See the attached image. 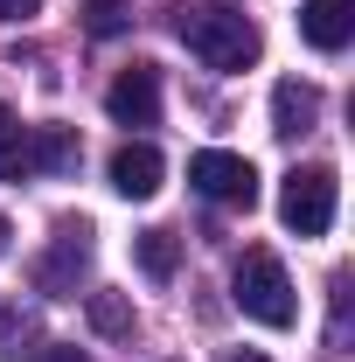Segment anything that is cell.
<instances>
[{"label":"cell","instance_id":"cell-1","mask_svg":"<svg viewBox=\"0 0 355 362\" xmlns=\"http://www.w3.org/2000/svg\"><path fill=\"white\" fill-rule=\"evenodd\" d=\"M175 35H181V49H188L195 63H209V70H251V63L265 56L258 21L237 14V7H181Z\"/></svg>","mask_w":355,"mask_h":362},{"label":"cell","instance_id":"cell-2","mask_svg":"<svg viewBox=\"0 0 355 362\" xmlns=\"http://www.w3.org/2000/svg\"><path fill=\"white\" fill-rule=\"evenodd\" d=\"M230 300L258 320V327H293V314H300L293 279H286V265H279L272 251H244V258H237V272H230Z\"/></svg>","mask_w":355,"mask_h":362},{"label":"cell","instance_id":"cell-3","mask_svg":"<svg viewBox=\"0 0 355 362\" xmlns=\"http://www.w3.org/2000/svg\"><path fill=\"white\" fill-rule=\"evenodd\" d=\"M334 168H293L286 188H279V223L293 230V237H327L334 223Z\"/></svg>","mask_w":355,"mask_h":362},{"label":"cell","instance_id":"cell-4","mask_svg":"<svg viewBox=\"0 0 355 362\" xmlns=\"http://www.w3.org/2000/svg\"><path fill=\"white\" fill-rule=\"evenodd\" d=\"M188 188L209 195V202H230V209H251L258 202V168L244 153H223V146H202L188 160Z\"/></svg>","mask_w":355,"mask_h":362},{"label":"cell","instance_id":"cell-5","mask_svg":"<svg viewBox=\"0 0 355 362\" xmlns=\"http://www.w3.org/2000/svg\"><path fill=\"white\" fill-rule=\"evenodd\" d=\"M84 272H91V223H63L56 244L42 251V265H35V286H42L49 300H70Z\"/></svg>","mask_w":355,"mask_h":362},{"label":"cell","instance_id":"cell-6","mask_svg":"<svg viewBox=\"0 0 355 362\" xmlns=\"http://www.w3.org/2000/svg\"><path fill=\"white\" fill-rule=\"evenodd\" d=\"M105 112H112L119 126H161V70H153V63L119 70L112 90H105Z\"/></svg>","mask_w":355,"mask_h":362},{"label":"cell","instance_id":"cell-7","mask_svg":"<svg viewBox=\"0 0 355 362\" xmlns=\"http://www.w3.org/2000/svg\"><path fill=\"white\" fill-rule=\"evenodd\" d=\"M161 175H168V160H161V146H146V139H133V146L112 153V188H119L126 202L161 195Z\"/></svg>","mask_w":355,"mask_h":362},{"label":"cell","instance_id":"cell-8","mask_svg":"<svg viewBox=\"0 0 355 362\" xmlns=\"http://www.w3.org/2000/svg\"><path fill=\"white\" fill-rule=\"evenodd\" d=\"M300 35H307L320 56L349 49V35H355V0H307V7H300Z\"/></svg>","mask_w":355,"mask_h":362},{"label":"cell","instance_id":"cell-9","mask_svg":"<svg viewBox=\"0 0 355 362\" xmlns=\"http://www.w3.org/2000/svg\"><path fill=\"white\" fill-rule=\"evenodd\" d=\"M313 119H320V90H313V84L286 77V84L272 90V133H279V139H300V133H313Z\"/></svg>","mask_w":355,"mask_h":362},{"label":"cell","instance_id":"cell-10","mask_svg":"<svg viewBox=\"0 0 355 362\" xmlns=\"http://www.w3.org/2000/svg\"><path fill=\"white\" fill-rule=\"evenodd\" d=\"M28 160H35V175H70L84 160V146H77L70 126H42V133L28 139Z\"/></svg>","mask_w":355,"mask_h":362},{"label":"cell","instance_id":"cell-11","mask_svg":"<svg viewBox=\"0 0 355 362\" xmlns=\"http://www.w3.org/2000/svg\"><path fill=\"white\" fill-rule=\"evenodd\" d=\"M139 272L146 279H175V265H181V244H175V230H139Z\"/></svg>","mask_w":355,"mask_h":362},{"label":"cell","instance_id":"cell-12","mask_svg":"<svg viewBox=\"0 0 355 362\" xmlns=\"http://www.w3.org/2000/svg\"><path fill=\"white\" fill-rule=\"evenodd\" d=\"M91 327L98 334H133V300L126 293H91Z\"/></svg>","mask_w":355,"mask_h":362},{"label":"cell","instance_id":"cell-13","mask_svg":"<svg viewBox=\"0 0 355 362\" xmlns=\"http://www.w3.org/2000/svg\"><path fill=\"white\" fill-rule=\"evenodd\" d=\"M28 341H35V320L21 314V300H7L0 307V356H21Z\"/></svg>","mask_w":355,"mask_h":362},{"label":"cell","instance_id":"cell-14","mask_svg":"<svg viewBox=\"0 0 355 362\" xmlns=\"http://www.w3.org/2000/svg\"><path fill=\"white\" fill-rule=\"evenodd\" d=\"M21 175H35V160H28V139H0V181H21Z\"/></svg>","mask_w":355,"mask_h":362},{"label":"cell","instance_id":"cell-15","mask_svg":"<svg viewBox=\"0 0 355 362\" xmlns=\"http://www.w3.org/2000/svg\"><path fill=\"white\" fill-rule=\"evenodd\" d=\"M28 362H91L77 341H42V349H28Z\"/></svg>","mask_w":355,"mask_h":362},{"label":"cell","instance_id":"cell-16","mask_svg":"<svg viewBox=\"0 0 355 362\" xmlns=\"http://www.w3.org/2000/svg\"><path fill=\"white\" fill-rule=\"evenodd\" d=\"M28 14H42V0H0V21H28Z\"/></svg>","mask_w":355,"mask_h":362},{"label":"cell","instance_id":"cell-17","mask_svg":"<svg viewBox=\"0 0 355 362\" xmlns=\"http://www.w3.org/2000/svg\"><path fill=\"white\" fill-rule=\"evenodd\" d=\"M7 133H14V119H7V105H0V139H7Z\"/></svg>","mask_w":355,"mask_h":362},{"label":"cell","instance_id":"cell-18","mask_svg":"<svg viewBox=\"0 0 355 362\" xmlns=\"http://www.w3.org/2000/svg\"><path fill=\"white\" fill-rule=\"evenodd\" d=\"M7 237H14V230H7V216H0V251H7Z\"/></svg>","mask_w":355,"mask_h":362},{"label":"cell","instance_id":"cell-19","mask_svg":"<svg viewBox=\"0 0 355 362\" xmlns=\"http://www.w3.org/2000/svg\"><path fill=\"white\" fill-rule=\"evenodd\" d=\"M223 362H265V356H223Z\"/></svg>","mask_w":355,"mask_h":362}]
</instances>
